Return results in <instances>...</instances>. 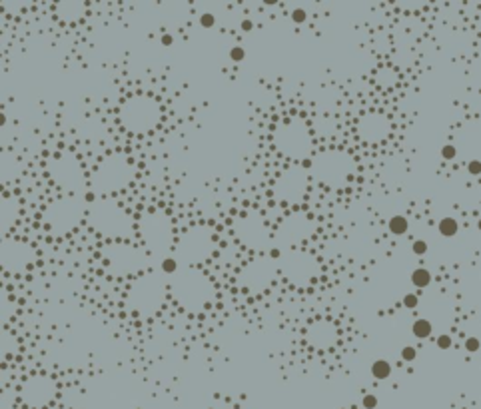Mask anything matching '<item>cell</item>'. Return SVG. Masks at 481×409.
Instances as JSON below:
<instances>
[{
	"label": "cell",
	"mask_w": 481,
	"mask_h": 409,
	"mask_svg": "<svg viewBox=\"0 0 481 409\" xmlns=\"http://www.w3.org/2000/svg\"><path fill=\"white\" fill-rule=\"evenodd\" d=\"M467 172L471 174V176H479V172H481V162L477 160V158H473V160H469L467 162Z\"/></svg>",
	"instance_id": "f35d334b"
},
{
	"label": "cell",
	"mask_w": 481,
	"mask_h": 409,
	"mask_svg": "<svg viewBox=\"0 0 481 409\" xmlns=\"http://www.w3.org/2000/svg\"><path fill=\"white\" fill-rule=\"evenodd\" d=\"M409 280H411L413 288L423 290V288H427V286L431 284V271H429L427 267H415V269L411 271Z\"/></svg>",
	"instance_id": "484cf974"
},
{
	"label": "cell",
	"mask_w": 481,
	"mask_h": 409,
	"mask_svg": "<svg viewBox=\"0 0 481 409\" xmlns=\"http://www.w3.org/2000/svg\"><path fill=\"white\" fill-rule=\"evenodd\" d=\"M411 333L413 337L417 339H427L431 333H433V324L425 318H417L413 324H411Z\"/></svg>",
	"instance_id": "d4e9b609"
},
{
	"label": "cell",
	"mask_w": 481,
	"mask_h": 409,
	"mask_svg": "<svg viewBox=\"0 0 481 409\" xmlns=\"http://www.w3.org/2000/svg\"><path fill=\"white\" fill-rule=\"evenodd\" d=\"M370 369H372L374 379H378V381H384V379H387L391 375V363L387 359H376Z\"/></svg>",
	"instance_id": "4316f807"
},
{
	"label": "cell",
	"mask_w": 481,
	"mask_h": 409,
	"mask_svg": "<svg viewBox=\"0 0 481 409\" xmlns=\"http://www.w3.org/2000/svg\"><path fill=\"white\" fill-rule=\"evenodd\" d=\"M411 251H413V255H417V257H423L427 251H429V244L425 242V240H421V238H417V240H413L411 242Z\"/></svg>",
	"instance_id": "f1b7e54d"
},
{
	"label": "cell",
	"mask_w": 481,
	"mask_h": 409,
	"mask_svg": "<svg viewBox=\"0 0 481 409\" xmlns=\"http://www.w3.org/2000/svg\"><path fill=\"white\" fill-rule=\"evenodd\" d=\"M86 222L108 240H128L134 232L130 214L112 198H100L88 206Z\"/></svg>",
	"instance_id": "7a4b0ae2"
},
{
	"label": "cell",
	"mask_w": 481,
	"mask_h": 409,
	"mask_svg": "<svg viewBox=\"0 0 481 409\" xmlns=\"http://www.w3.org/2000/svg\"><path fill=\"white\" fill-rule=\"evenodd\" d=\"M305 341L313 349H330L338 341V327L330 320H315L305 327Z\"/></svg>",
	"instance_id": "44dd1931"
},
{
	"label": "cell",
	"mask_w": 481,
	"mask_h": 409,
	"mask_svg": "<svg viewBox=\"0 0 481 409\" xmlns=\"http://www.w3.org/2000/svg\"><path fill=\"white\" fill-rule=\"evenodd\" d=\"M362 405H364L366 409H376V407H378V395H374V393H366L364 399H362Z\"/></svg>",
	"instance_id": "74e56055"
},
{
	"label": "cell",
	"mask_w": 481,
	"mask_h": 409,
	"mask_svg": "<svg viewBox=\"0 0 481 409\" xmlns=\"http://www.w3.org/2000/svg\"><path fill=\"white\" fill-rule=\"evenodd\" d=\"M276 271H278V263L274 261L272 255H258L242 269L240 282L248 292L258 294L270 288V284L276 278Z\"/></svg>",
	"instance_id": "e0dca14e"
},
{
	"label": "cell",
	"mask_w": 481,
	"mask_h": 409,
	"mask_svg": "<svg viewBox=\"0 0 481 409\" xmlns=\"http://www.w3.org/2000/svg\"><path fill=\"white\" fill-rule=\"evenodd\" d=\"M387 230L389 234L393 236H405L409 232V220L403 216V214H393L389 220H387Z\"/></svg>",
	"instance_id": "cb8c5ba5"
},
{
	"label": "cell",
	"mask_w": 481,
	"mask_h": 409,
	"mask_svg": "<svg viewBox=\"0 0 481 409\" xmlns=\"http://www.w3.org/2000/svg\"><path fill=\"white\" fill-rule=\"evenodd\" d=\"M216 249V236L208 226H192L182 232L174 244V257L180 267H196L212 257Z\"/></svg>",
	"instance_id": "8992f818"
},
{
	"label": "cell",
	"mask_w": 481,
	"mask_h": 409,
	"mask_svg": "<svg viewBox=\"0 0 481 409\" xmlns=\"http://www.w3.org/2000/svg\"><path fill=\"white\" fill-rule=\"evenodd\" d=\"M289 16H291V22H295V24H303L307 20V12L303 8H293Z\"/></svg>",
	"instance_id": "e575fe53"
},
{
	"label": "cell",
	"mask_w": 481,
	"mask_h": 409,
	"mask_svg": "<svg viewBox=\"0 0 481 409\" xmlns=\"http://www.w3.org/2000/svg\"><path fill=\"white\" fill-rule=\"evenodd\" d=\"M138 234L142 238L144 249L150 255H172L170 251H174L176 234L172 220L164 212H148L146 216H142L138 224Z\"/></svg>",
	"instance_id": "30bf717a"
},
{
	"label": "cell",
	"mask_w": 481,
	"mask_h": 409,
	"mask_svg": "<svg viewBox=\"0 0 481 409\" xmlns=\"http://www.w3.org/2000/svg\"><path fill=\"white\" fill-rule=\"evenodd\" d=\"M168 278L162 271H146L128 292V308L138 316H152L164 306Z\"/></svg>",
	"instance_id": "277c9868"
},
{
	"label": "cell",
	"mask_w": 481,
	"mask_h": 409,
	"mask_svg": "<svg viewBox=\"0 0 481 409\" xmlns=\"http://www.w3.org/2000/svg\"><path fill=\"white\" fill-rule=\"evenodd\" d=\"M102 255L110 274L118 278H126L130 274H138V271L146 267V259L150 253L144 247L132 245L128 242H114L104 247Z\"/></svg>",
	"instance_id": "7c38bea8"
},
{
	"label": "cell",
	"mask_w": 481,
	"mask_h": 409,
	"mask_svg": "<svg viewBox=\"0 0 481 409\" xmlns=\"http://www.w3.org/2000/svg\"><path fill=\"white\" fill-rule=\"evenodd\" d=\"M463 349L467 353H477L479 351V337L477 335H467L463 341Z\"/></svg>",
	"instance_id": "4dcf8cb0"
},
{
	"label": "cell",
	"mask_w": 481,
	"mask_h": 409,
	"mask_svg": "<svg viewBox=\"0 0 481 409\" xmlns=\"http://www.w3.org/2000/svg\"><path fill=\"white\" fill-rule=\"evenodd\" d=\"M435 345H437L439 349L447 351V349L453 345V339H451V335H449V333H439V335L435 337Z\"/></svg>",
	"instance_id": "d6a6232c"
},
{
	"label": "cell",
	"mask_w": 481,
	"mask_h": 409,
	"mask_svg": "<svg viewBox=\"0 0 481 409\" xmlns=\"http://www.w3.org/2000/svg\"><path fill=\"white\" fill-rule=\"evenodd\" d=\"M307 188H309V172L295 164V166H289L286 168L274 182V198L282 204H288V206H293V204H299L305 194H307Z\"/></svg>",
	"instance_id": "9a60e30c"
},
{
	"label": "cell",
	"mask_w": 481,
	"mask_h": 409,
	"mask_svg": "<svg viewBox=\"0 0 481 409\" xmlns=\"http://www.w3.org/2000/svg\"><path fill=\"white\" fill-rule=\"evenodd\" d=\"M278 271L293 288H309L319 274L317 257L303 249H286L282 255H276Z\"/></svg>",
	"instance_id": "8fae6325"
},
{
	"label": "cell",
	"mask_w": 481,
	"mask_h": 409,
	"mask_svg": "<svg viewBox=\"0 0 481 409\" xmlns=\"http://www.w3.org/2000/svg\"><path fill=\"white\" fill-rule=\"evenodd\" d=\"M172 42H174V38H172V34H164V36H162V44H164V46H170Z\"/></svg>",
	"instance_id": "60d3db41"
},
{
	"label": "cell",
	"mask_w": 481,
	"mask_h": 409,
	"mask_svg": "<svg viewBox=\"0 0 481 409\" xmlns=\"http://www.w3.org/2000/svg\"><path fill=\"white\" fill-rule=\"evenodd\" d=\"M234 236L244 247L252 251L262 253L266 249H272L274 245V232L258 212H250L238 218V222L234 224Z\"/></svg>",
	"instance_id": "5bb4252c"
},
{
	"label": "cell",
	"mask_w": 481,
	"mask_h": 409,
	"mask_svg": "<svg viewBox=\"0 0 481 409\" xmlns=\"http://www.w3.org/2000/svg\"><path fill=\"white\" fill-rule=\"evenodd\" d=\"M168 288L176 300V304L192 314L204 312L212 306L216 290L212 280L200 269L194 267H180L176 274L168 280Z\"/></svg>",
	"instance_id": "6da1fadb"
},
{
	"label": "cell",
	"mask_w": 481,
	"mask_h": 409,
	"mask_svg": "<svg viewBox=\"0 0 481 409\" xmlns=\"http://www.w3.org/2000/svg\"><path fill=\"white\" fill-rule=\"evenodd\" d=\"M356 164L352 154L346 150H324L313 156L309 162V176L328 188H342L354 176Z\"/></svg>",
	"instance_id": "3957f363"
},
{
	"label": "cell",
	"mask_w": 481,
	"mask_h": 409,
	"mask_svg": "<svg viewBox=\"0 0 481 409\" xmlns=\"http://www.w3.org/2000/svg\"><path fill=\"white\" fill-rule=\"evenodd\" d=\"M88 202L80 194H66L50 202L42 214L44 228L54 236H66L76 230L88 212Z\"/></svg>",
	"instance_id": "5b68a950"
},
{
	"label": "cell",
	"mask_w": 481,
	"mask_h": 409,
	"mask_svg": "<svg viewBox=\"0 0 481 409\" xmlns=\"http://www.w3.org/2000/svg\"><path fill=\"white\" fill-rule=\"evenodd\" d=\"M246 58V50L242 48V46H232L230 48V60H234V62H242Z\"/></svg>",
	"instance_id": "8d00e7d4"
},
{
	"label": "cell",
	"mask_w": 481,
	"mask_h": 409,
	"mask_svg": "<svg viewBox=\"0 0 481 409\" xmlns=\"http://www.w3.org/2000/svg\"><path fill=\"white\" fill-rule=\"evenodd\" d=\"M401 304H403V308H407V310H415V308L419 306V298H417L415 294H405V296L401 298Z\"/></svg>",
	"instance_id": "836d02e7"
},
{
	"label": "cell",
	"mask_w": 481,
	"mask_h": 409,
	"mask_svg": "<svg viewBox=\"0 0 481 409\" xmlns=\"http://www.w3.org/2000/svg\"><path fill=\"white\" fill-rule=\"evenodd\" d=\"M274 146L276 150L293 162H301L311 156L313 150V136L307 124L301 118H291L280 124L274 132Z\"/></svg>",
	"instance_id": "ba28073f"
},
{
	"label": "cell",
	"mask_w": 481,
	"mask_h": 409,
	"mask_svg": "<svg viewBox=\"0 0 481 409\" xmlns=\"http://www.w3.org/2000/svg\"><path fill=\"white\" fill-rule=\"evenodd\" d=\"M34 261V249L22 240L2 242V267L6 271H24Z\"/></svg>",
	"instance_id": "ffe728a7"
},
{
	"label": "cell",
	"mask_w": 481,
	"mask_h": 409,
	"mask_svg": "<svg viewBox=\"0 0 481 409\" xmlns=\"http://www.w3.org/2000/svg\"><path fill=\"white\" fill-rule=\"evenodd\" d=\"M132 178H134V166L130 158L122 154H112L94 168L88 184H90V192H94L96 196L108 198V194L124 190Z\"/></svg>",
	"instance_id": "52a82bcc"
},
{
	"label": "cell",
	"mask_w": 481,
	"mask_h": 409,
	"mask_svg": "<svg viewBox=\"0 0 481 409\" xmlns=\"http://www.w3.org/2000/svg\"><path fill=\"white\" fill-rule=\"evenodd\" d=\"M54 397H56V383H54V379H50L46 375H34L30 379H26L20 387L22 403L32 409L46 407Z\"/></svg>",
	"instance_id": "d6986e66"
},
{
	"label": "cell",
	"mask_w": 481,
	"mask_h": 409,
	"mask_svg": "<svg viewBox=\"0 0 481 409\" xmlns=\"http://www.w3.org/2000/svg\"><path fill=\"white\" fill-rule=\"evenodd\" d=\"M437 232H439V236H443V238H455V236L459 234V222H457V218H453V216H443V218L437 222Z\"/></svg>",
	"instance_id": "603a6c76"
},
{
	"label": "cell",
	"mask_w": 481,
	"mask_h": 409,
	"mask_svg": "<svg viewBox=\"0 0 481 409\" xmlns=\"http://www.w3.org/2000/svg\"><path fill=\"white\" fill-rule=\"evenodd\" d=\"M160 118H162V108H160L158 100L144 94L124 100L118 110V120L122 128L138 136L152 132L160 124Z\"/></svg>",
	"instance_id": "9c48e42d"
},
{
	"label": "cell",
	"mask_w": 481,
	"mask_h": 409,
	"mask_svg": "<svg viewBox=\"0 0 481 409\" xmlns=\"http://www.w3.org/2000/svg\"><path fill=\"white\" fill-rule=\"evenodd\" d=\"M399 357H401L405 363H411V361H415V359H417V349H415L413 345H405V347H401Z\"/></svg>",
	"instance_id": "1f68e13d"
},
{
	"label": "cell",
	"mask_w": 481,
	"mask_h": 409,
	"mask_svg": "<svg viewBox=\"0 0 481 409\" xmlns=\"http://www.w3.org/2000/svg\"><path fill=\"white\" fill-rule=\"evenodd\" d=\"M178 269H180V263H178V259H176L174 255H166V257L160 259V267H158V271H162V274H164L166 278H172Z\"/></svg>",
	"instance_id": "83f0119b"
},
{
	"label": "cell",
	"mask_w": 481,
	"mask_h": 409,
	"mask_svg": "<svg viewBox=\"0 0 481 409\" xmlns=\"http://www.w3.org/2000/svg\"><path fill=\"white\" fill-rule=\"evenodd\" d=\"M391 130H393L391 120L384 112H366L356 124L358 138L364 144H382L384 140L389 138Z\"/></svg>",
	"instance_id": "ac0fdd59"
},
{
	"label": "cell",
	"mask_w": 481,
	"mask_h": 409,
	"mask_svg": "<svg viewBox=\"0 0 481 409\" xmlns=\"http://www.w3.org/2000/svg\"><path fill=\"white\" fill-rule=\"evenodd\" d=\"M48 172H50V178L54 180V184L68 194H78L84 184L82 166H80L78 158L72 154L54 156L48 164Z\"/></svg>",
	"instance_id": "2e32d148"
},
{
	"label": "cell",
	"mask_w": 481,
	"mask_h": 409,
	"mask_svg": "<svg viewBox=\"0 0 481 409\" xmlns=\"http://www.w3.org/2000/svg\"><path fill=\"white\" fill-rule=\"evenodd\" d=\"M200 24H202V28H214L216 26V16L212 12H204L200 16Z\"/></svg>",
	"instance_id": "d590c367"
},
{
	"label": "cell",
	"mask_w": 481,
	"mask_h": 409,
	"mask_svg": "<svg viewBox=\"0 0 481 409\" xmlns=\"http://www.w3.org/2000/svg\"><path fill=\"white\" fill-rule=\"evenodd\" d=\"M439 154H441V158H443V160L451 162V160H455V158H457V146H455V144H451V142H445V144L441 146Z\"/></svg>",
	"instance_id": "f546056e"
},
{
	"label": "cell",
	"mask_w": 481,
	"mask_h": 409,
	"mask_svg": "<svg viewBox=\"0 0 481 409\" xmlns=\"http://www.w3.org/2000/svg\"><path fill=\"white\" fill-rule=\"evenodd\" d=\"M240 28H242L244 32H250V30L254 28V22H252V20H242V24H240Z\"/></svg>",
	"instance_id": "ab89813d"
},
{
	"label": "cell",
	"mask_w": 481,
	"mask_h": 409,
	"mask_svg": "<svg viewBox=\"0 0 481 409\" xmlns=\"http://www.w3.org/2000/svg\"><path fill=\"white\" fill-rule=\"evenodd\" d=\"M315 232V222L305 212H291L288 214L278 228L274 230V245L276 253L280 249H297L301 244H305Z\"/></svg>",
	"instance_id": "4fadbf2b"
},
{
	"label": "cell",
	"mask_w": 481,
	"mask_h": 409,
	"mask_svg": "<svg viewBox=\"0 0 481 409\" xmlns=\"http://www.w3.org/2000/svg\"><path fill=\"white\" fill-rule=\"evenodd\" d=\"M16 216H18V200L14 196L6 194L2 198V230H4V234L14 226Z\"/></svg>",
	"instance_id": "7402d4cb"
}]
</instances>
